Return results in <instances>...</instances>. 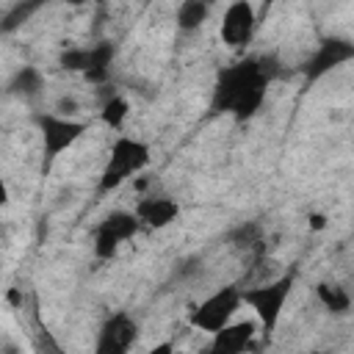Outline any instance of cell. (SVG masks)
<instances>
[{"mask_svg": "<svg viewBox=\"0 0 354 354\" xmlns=\"http://www.w3.org/2000/svg\"><path fill=\"white\" fill-rule=\"evenodd\" d=\"M268 88V72L263 61L243 58L232 66H224L216 75L210 111L213 113H232L235 119H249L260 111Z\"/></svg>", "mask_w": 354, "mask_h": 354, "instance_id": "6da1fadb", "label": "cell"}, {"mask_svg": "<svg viewBox=\"0 0 354 354\" xmlns=\"http://www.w3.org/2000/svg\"><path fill=\"white\" fill-rule=\"evenodd\" d=\"M149 163V147L138 138L119 136L108 152V163L100 174V191H113L122 183H127L133 174H138Z\"/></svg>", "mask_w": 354, "mask_h": 354, "instance_id": "7a4b0ae2", "label": "cell"}, {"mask_svg": "<svg viewBox=\"0 0 354 354\" xmlns=\"http://www.w3.org/2000/svg\"><path fill=\"white\" fill-rule=\"evenodd\" d=\"M241 304H243V290L238 285H224V288L213 290L207 299H202L196 307H191L188 321H191L194 329L216 335V332H221L224 326L232 324Z\"/></svg>", "mask_w": 354, "mask_h": 354, "instance_id": "3957f363", "label": "cell"}, {"mask_svg": "<svg viewBox=\"0 0 354 354\" xmlns=\"http://www.w3.org/2000/svg\"><path fill=\"white\" fill-rule=\"evenodd\" d=\"M290 290H293V274H285V277H277L271 282L246 288L243 290V304L254 310V315H257V321L263 324L266 332H274Z\"/></svg>", "mask_w": 354, "mask_h": 354, "instance_id": "277c9868", "label": "cell"}, {"mask_svg": "<svg viewBox=\"0 0 354 354\" xmlns=\"http://www.w3.org/2000/svg\"><path fill=\"white\" fill-rule=\"evenodd\" d=\"M36 124L41 130L44 169H50L53 160L86 133V122H77V119H69V116H58V113H36Z\"/></svg>", "mask_w": 354, "mask_h": 354, "instance_id": "5b68a950", "label": "cell"}, {"mask_svg": "<svg viewBox=\"0 0 354 354\" xmlns=\"http://www.w3.org/2000/svg\"><path fill=\"white\" fill-rule=\"evenodd\" d=\"M138 227H141V221H138L136 213H127V210H113V213H108V216L97 224V230H94V254H97L100 260L113 257V254L119 252V246L127 243V241L138 232Z\"/></svg>", "mask_w": 354, "mask_h": 354, "instance_id": "8992f818", "label": "cell"}, {"mask_svg": "<svg viewBox=\"0 0 354 354\" xmlns=\"http://www.w3.org/2000/svg\"><path fill=\"white\" fill-rule=\"evenodd\" d=\"M138 340V324L127 313H113L102 321L94 343V354H130Z\"/></svg>", "mask_w": 354, "mask_h": 354, "instance_id": "52a82bcc", "label": "cell"}, {"mask_svg": "<svg viewBox=\"0 0 354 354\" xmlns=\"http://www.w3.org/2000/svg\"><path fill=\"white\" fill-rule=\"evenodd\" d=\"M354 58V44L348 41V39H337V36H332V39H324L318 47H315V53L307 58V64H304V77L313 83V80H321L324 75H329L332 69H337L340 64H346V61H351Z\"/></svg>", "mask_w": 354, "mask_h": 354, "instance_id": "ba28073f", "label": "cell"}, {"mask_svg": "<svg viewBox=\"0 0 354 354\" xmlns=\"http://www.w3.org/2000/svg\"><path fill=\"white\" fill-rule=\"evenodd\" d=\"M254 28H257V19H254V8L243 0L232 3L224 8V17H221V28H218V36L227 47H246L254 36Z\"/></svg>", "mask_w": 354, "mask_h": 354, "instance_id": "9c48e42d", "label": "cell"}, {"mask_svg": "<svg viewBox=\"0 0 354 354\" xmlns=\"http://www.w3.org/2000/svg\"><path fill=\"white\" fill-rule=\"evenodd\" d=\"M254 340V324L252 321H232L221 332L213 335L207 354H243Z\"/></svg>", "mask_w": 354, "mask_h": 354, "instance_id": "30bf717a", "label": "cell"}, {"mask_svg": "<svg viewBox=\"0 0 354 354\" xmlns=\"http://www.w3.org/2000/svg\"><path fill=\"white\" fill-rule=\"evenodd\" d=\"M136 216L144 227L149 230H160L166 224H171L177 216H180V205L169 196H149V199H141L136 205Z\"/></svg>", "mask_w": 354, "mask_h": 354, "instance_id": "8fae6325", "label": "cell"}, {"mask_svg": "<svg viewBox=\"0 0 354 354\" xmlns=\"http://www.w3.org/2000/svg\"><path fill=\"white\" fill-rule=\"evenodd\" d=\"M111 61H113V44H94V47H88V66L83 72L86 80L102 83L108 77Z\"/></svg>", "mask_w": 354, "mask_h": 354, "instance_id": "7c38bea8", "label": "cell"}, {"mask_svg": "<svg viewBox=\"0 0 354 354\" xmlns=\"http://www.w3.org/2000/svg\"><path fill=\"white\" fill-rule=\"evenodd\" d=\"M41 88H44V77H41V72H39L36 66H22V69L11 77V83H8V91H11V94L28 97V100L39 97Z\"/></svg>", "mask_w": 354, "mask_h": 354, "instance_id": "4fadbf2b", "label": "cell"}, {"mask_svg": "<svg viewBox=\"0 0 354 354\" xmlns=\"http://www.w3.org/2000/svg\"><path fill=\"white\" fill-rule=\"evenodd\" d=\"M315 293H318V301H321L332 315H343V313H348V307H351V296H348L346 288H340L337 282H318Z\"/></svg>", "mask_w": 354, "mask_h": 354, "instance_id": "5bb4252c", "label": "cell"}, {"mask_svg": "<svg viewBox=\"0 0 354 354\" xmlns=\"http://www.w3.org/2000/svg\"><path fill=\"white\" fill-rule=\"evenodd\" d=\"M207 19V6L199 0H185L177 6V28L180 30H196L202 22Z\"/></svg>", "mask_w": 354, "mask_h": 354, "instance_id": "9a60e30c", "label": "cell"}, {"mask_svg": "<svg viewBox=\"0 0 354 354\" xmlns=\"http://www.w3.org/2000/svg\"><path fill=\"white\" fill-rule=\"evenodd\" d=\"M127 113H130V105H127V100L124 97H111L105 105H102V122L108 124V127H113V130H119L122 124H124V119H127Z\"/></svg>", "mask_w": 354, "mask_h": 354, "instance_id": "2e32d148", "label": "cell"}, {"mask_svg": "<svg viewBox=\"0 0 354 354\" xmlns=\"http://www.w3.org/2000/svg\"><path fill=\"white\" fill-rule=\"evenodd\" d=\"M58 61L69 72H86V66H88V47H66Z\"/></svg>", "mask_w": 354, "mask_h": 354, "instance_id": "e0dca14e", "label": "cell"}, {"mask_svg": "<svg viewBox=\"0 0 354 354\" xmlns=\"http://www.w3.org/2000/svg\"><path fill=\"white\" fill-rule=\"evenodd\" d=\"M75 108H77V102H75L72 97H61V100H58V116L75 113Z\"/></svg>", "mask_w": 354, "mask_h": 354, "instance_id": "ac0fdd59", "label": "cell"}, {"mask_svg": "<svg viewBox=\"0 0 354 354\" xmlns=\"http://www.w3.org/2000/svg\"><path fill=\"white\" fill-rule=\"evenodd\" d=\"M147 354H177V351H174V346L166 340V343H158V346H152Z\"/></svg>", "mask_w": 354, "mask_h": 354, "instance_id": "d6986e66", "label": "cell"}, {"mask_svg": "<svg viewBox=\"0 0 354 354\" xmlns=\"http://www.w3.org/2000/svg\"><path fill=\"white\" fill-rule=\"evenodd\" d=\"M313 227H315V230L324 227V218H321V216H313Z\"/></svg>", "mask_w": 354, "mask_h": 354, "instance_id": "ffe728a7", "label": "cell"}, {"mask_svg": "<svg viewBox=\"0 0 354 354\" xmlns=\"http://www.w3.org/2000/svg\"><path fill=\"white\" fill-rule=\"evenodd\" d=\"M315 354H321V351H315Z\"/></svg>", "mask_w": 354, "mask_h": 354, "instance_id": "44dd1931", "label": "cell"}]
</instances>
